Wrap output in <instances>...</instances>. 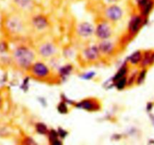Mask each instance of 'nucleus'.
<instances>
[{
    "label": "nucleus",
    "mask_w": 154,
    "mask_h": 145,
    "mask_svg": "<svg viewBox=\"0 0 154 145\" xmlns=\"http://www.w3.org/2000/svg\"><path fill=\"white\" fill-rule=\"evenodd\" d=\"M57 134L55 131H51V134H50V139H51V140H57Z\"/></svg>",
    "instance_id": "21"
},
{
    "label": "nucleus",
    "mask_w": 154,
    "mask_h": 145,
    "mask_svg": "<svg viewBox=\"0 0 154 145\" xmlns=\"http://www.w3.org/2000/svg\"><path fill=\"white\" fill-rule=\"evenodd\" d=\"M140 57H141L140 53L139 52V51H137V52L134 53V54L130 57V60H131V63H137V62H139V60H140Z\"/></svg>",
    "instance_id": "13"
},
{
    "label": "nucleus",
    "mask_w": 154,
    "mask_h": 145,
    "mask_svg": "<svg viewBox=\"0 0 154 145\" xmlns=\"http://www.w3.org/2000/svg\"><path fill=\"white\" fill-rule=\"evenodd\" d=\"M14 59L16 63L23 68L28 67L34 60V54L26 48H18L14 52Z\"/></svg>",
    "instance_id": "1"
},
{
    "label": "nucleus",
    "mask_w": 154,
    "mask_h": 145,
    "mask_svg": "<svg viewBox=\"0 0 154 145\" xmlns=\"http://www.w3.org/2000/svg\"><path fill=\"white\" fill-rule=\"evenodd\" d=\"M85 54L86 57L90 60H95L97 58L99 55V51L96 47L92 46L87 48L85 51Z\"/></svg>",
    "instance_id": "9"
},
{
    "label": "nucleus",
    "mask_w": 154,
    "mask_h": 145,
    "mask_svg": "<svg viewBox=\"0 0 154 145\" xmlns=\"http://www.w3.org/2000/svg\"><path fill=\"white\" fill-rule=\"evenodd\" d=\"M94 32V27L88 23H82L78 27V32L82 36H88L91 35Z\"/></svg>",
    "instance_id": "6"
},
{
    "label": "nucleus",
    "mask_w": 154,
    "mask_h": 145,
    "mask_svg": "<svg viewBox=\"0 0 154 145\" xmlns=\"http://www.w3.org/2000/svg\"><path fill=\"white\" fill-rule=\"evenodd\" d=\"M113 48V45H112V42L106 41L104 39L102 42H100V45H99V50L101 51L102 52L105 53V54H108V53L111 52Z\"/></svg>",
    "instance_id": "10"
},
{
    "label": "nucleus",
    "mask_w": 154,
    "mask_h": 145,
    "mask_svg": "<svg viewBox=\"0 0 154 145\" xmlns=\"http://www.w3.org/2000/svg\"><path fill=\"white\" fill-rule=\"evenodd\" d=\"M96 34L97 37L104 40L111 35V29L106 23H100L96 29Z\"/></svg>",
    "instance_id": "3"
},
{
    "label": "nucleus",
    "mask_w": 154,
    "mask_h": 145,
    "mask_svg": "<svg viewBox=\"0 0 154 145\" xmlns=\"http://www.w3.org/2000/svg\"><path fill=\"white\" fill-rule=\"evenodd\" d=\"M105 1L108 3H115V2H118L119 0H105Z\"/></svg>",
    "instance_id": "23"
},
{
    "label": "nucleus",
    "mask_w": 154,
    "mask_h": 145,
    "mask_svg": "<svg viewBox=\"0 0 154 145\" xmlns=\"http://www.w3.org/2000/svg\"><path fill=\"white\" fill-rule=\"evenodd\" d=\"M145 72H146V71H143V72H141V75H140V78H139V80L140 81H142L143 80V79L144 78V76H145Z\"/></svg>",
    "instance_id": "22"
},
{
    "label": "nucleus",
    "mask_w": 154,
    "mask_h": 145,
    "mask_svg": "<svg viewBox=\"0 0 154 145\" xmlns=\"http://www.w3.org/2000/svg\"><path fill=\"white\" fill-rule=\"evenodd\" d=\"M33 24L36 28H38L39 29H42L47 26V21L45 17L38 16V17L34 18Z\"/></svg>",
    "instance_id": "11"
},
{
    "label": "nucleus",
    "mask_w": 154,
    "mask_h": 145,
    "mask_svg": "<svg viewBox=\"0 0 154 145\" xmlns=\"http://www.w3.org/2000/svg\"><path fill=\"white\" fill-rule=\"evenodd\" d=\"M38 51H39V53H40L41 55L43 56V57H48L54 54V52H55V48L51 44L45 43L41 45Z\"/></svg>",
    "instance_id": "7"
},
{
    "label": "nucleus",
    "mask_w": 154,
    "mask_h": 145,
    "mask_svg": "<svg viewBox=\"0 0 154 145\" xmlns=\"http://www.w3.org/2000/svg\"><path fill=\"white\" fill-rule=\"evenodd\" d=\"M150 0H137V3L140 6L143 7L147 2H149Z\"/></svg>",
    "instance_id": "20"
},
{
    "label": "nucleus",
    "mask_w": 154,
    "mask_h": 145,
    "mask_svg": "<svg viewBox=\"0 0 154 145\" xmlns=\"http://www.w3.org/2000/svg\"><path fill=\"white\" fill-rule=\"evenodd\" d=\"M125 72H126V69H122L120 71H119V72H118V74L115 77V80H118L119 79H120V78L123 77L124 74H125Z\"/></svg>",
    "instance_id": "18"
},
{
    "label": "nucleus",
    "mask_w": 154,
    "mask_h": 145,
    "mask_svg": "<svg viewBox=\"0 0 154 145\" xmlns=\"http://www.w3.org/2000/svg\"><path fill=\"white\" fill-rule=\"evenodd\" d=\"M152 2L150 0L149 2H147V3H146V5L143 7V14H144V15H146V14H149V11H150V10L152 9Z\"/></svg>",
    "instance_id": "14"
},
{
    "label": "nucleus",
    "mask_w": 154,
    "mask_h": 145,
    "mask_svg": "<svg viewBox=\"0 0 154 145\" xmlns=\"http://www.w3.org/2000/svg\"><path fill=\"white\" fill-rule=\"evenodd\" d=\"M140 23H141V19L140 17H135L134 18H133L130 23V29L134 32H137V29H139Z\"/></svg>",
    "instance_id": "12"
},
{
    "label": "nucleus",
    "mask_w": 154,
    "mask_h": 145,
    "mask_svg": "<svg viewBox=\"0 0 154 145\" xmlns=\"http://www.w3.org/2000/svg\"><path fill=\"white\" fill-rule=\"evenodd\" d=\"M81 105H82V108H84V109H85L87 110H91L94 107L93 103L91 101H89V100H85V101L82 102V103Z\"/></svg>",
    "instance_id": "17"
},
{
    "label": "nucleus",
    "mask_w": 154,
    "mask_h": 145,
    "mask_svg": "<svg viewBox=\"0 0 154 145\" xmlns=\"http://www.w3.org/2000/svg\"><path fill=\"white\" fill-rule=\"evenodd\" d=\"M36 130L38 133L42 134H45L47 131V128L44 124L38 123L36 125Z\"/></svg>",
    "instance_id": "15"
},
{
    "label": "nucleus",
    "mask_w": 154,
    "mask_h": 145,
    "mask_svg": "<svg viewBox=\"0 0 154 145\" xmlns=\"http://www.w3.org/2000/svg\"><path fill=\"white\" fill-rule=\"evenodd\" d=\"M106 16L111 20H118L122 17V11L118 5H112L108 7L105 11Z\"/></svg>",
    "instance_id": "2"
},
{
    "label": "nucleus",
    "mask_w": 154,
    "mask_h": 145,
    "mask_svg": "<svg viewBox=\"0 0 154 145\" xmlns=\"http://www.w3.org/2000/svg\"><path fill=\"white\" fill-rule=\"evenodd\" d=\"M6 27L10 32H18L22 29V23L17 17H11L6 22Z\"/></svg>",
    "instance_id": "4"
},
{
    "label": "nucleus",
    "mask_w": 154,
    "mask_h": 145,
    "mask_svg": "<svg viewBox=\"0 0 154 145\" xmlns=\"http://www.w3.org/2000/svg\"><path fill=\"white\" fill-rule=\"evenodd\" d=\"M125 84H126V79L125 77H122L119 79L116 82V87L119 89H122L125 87Z\"/></svg>",
    "instance_id": "16"
},
{
    "label": "nucleus",
    "mask_w": 154,
    "mask_h": 145,
    "mask_svg": "<svg viewBox=\"0 0 154 145\" xmlns=\"http://www.w3.org/2000/svg\"><path fill=\"white\" fill-rule=\"evenodd\" d=\"M32 73L38 77H45L48 74V69L45 64L36 63L32 66Z\"/></svg>",
    "instance_id": "5"
},
{
    "label": "nucleus",
    "mask_w": 154,
    "mask_h": 145,
    "mask_svg": "<svg viewBox=\"0 0 154 145\" xmlns=\"http://www.w3.org/2000/svg\"><path fill=\"white\" fill-rule=\"evenodd\" d=\"M58 110L61 113H66L67 111V108H66V105L64 104L63 103H61L60 104V106H58Z\"/></svg>",
    "instance_id": "19"
},
{
    "label": "nucleus",
    "mask_w": 154,
    "mask_h": 145,
    "mask_svg": "<svg viewBox=\"0 0 154 145\" xmlns=\"http://www.w3.org/2000/svg\"><path fill=\"white\" fill-rule=\"evenodd\" d=\"M17 8L24 11H29L32 9L34 6V2L32 0H13Z\"/></svg>",
    "instance_id": "8"
}]
</instances>
